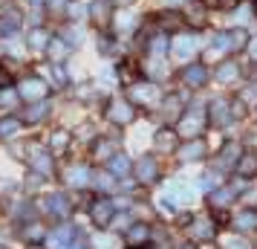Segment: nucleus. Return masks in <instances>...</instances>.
Returning a JSON list of instances; mask_svg holds the SVG:
<instances>
[{
    "mask_svg": "<svg viewBox=\"0 0 257 249\" xmlns=\"http://www.w3.org/2000/svg\"><path fill=\"white\" fill-rule=\"evenodd\" d=\"M29 47H35V49H44V47H49V35L44 32V29H35V32L29 35Z\"/></svg>",
    "mask_w": 257,
    "mask_h": 249,
    "instance_id": "24",
    "label": "nucleus"
},
{
    "mask_svg": "<svg viewBox=\"0 0 257 249\" xmlns=\"http://www.w3.org/2000/svg\"><path fill=\"white\" fill-rule=\"evenodd\" d=\"M26 237H29V240H38V237H44V229H41V226H29Z\"/></svg>",
    "mask_w": 257,
    "mask_h": 249,
    "instance_id": "39",
    "label": "nucleus"
},
{
    "mask_svg": "<svg viewBox=\"0 0 257 249\" xmlns=\"http://www.w3.org/2000/svg\"><path fill=\"white\" fill-rule=\"evenodd\" d=\"M176 249H194V246H191V243H179Z\"/></svg>",
    "mask_w": 257,
    "mask_h": 249,
    "instance_id": "46",
    "label": "nucleus"
},
{
    "mask_svg": "<svg viewBox=\"0 0 257 249\" xmlns=\"http://www.w3.org/2000/svg\"><path fill=\"white\" fill-rule=\"evenodd\" d=\"M237 159H240V151H237V145H225V151L220 154V168H225V165H237Z\"/></svg>",
    "mask_w": 257,
    "mask_h": 249,
    "instance_id": "21",
    "label": "nucleus"
},
{
    "mask_svg": "<svg viewBox=\"0 0 257 249\" xmlns=\"http://www.w3.org/2000/svg\"><path fill=\"white\" fill-rule=\"evenodd\" d=\"M205 81H208V70H205L202 64H194V67H188L185 70V84H191V87H202Z\"/></svg>",
    "mask_w": 257,
    "mask_h": 249,
    "instance_id": "13",
    "label": "nucleus"
},
{
    "mask_svg": "<svg viewBox=\"0 0 257 249\" xmlns=\"http://www.w3.org/2000/svg\"><path fill=\"white\" fill-rule=\"evenodd\" d=\"M153 145H156L159 151L168 154V151H174V148H176V133L174 131H159V133H156V139H153Z\"/></svg>",
    "mask_w": 257,
    "mask_h": 249,
    "instance_id": "14",
    "label": "nucleus"
},
{
    "mask_svg": "<svg viewBox=\"0 0 257 249\" xmlns=\"http://www.w3.org/2000/svg\"><path fill=\"white\" fill-rule=\"evenodd\" d=\"M130 96H133V102H139V105H156V102L162 99V93H159L156 84H136V87L130 90Z\"/></svg>",
    "mask_w": 257,
    "mask_h": 249,
    "instance_id": "4",
    "label": "nucleus"
},
{
    "mask_svg": "<svg viewBox=\"0 0 257 249\" xmlns=\"http://www.w3.org/2000/svg\"><path fill=\"white\" fill-rule=\"evenodd\" d=\"M107 116L113 119L116 125H127L130 119H133V107H130L127 102H113L110 110H107Z\"/></svg>",
    "mask_w": 257,
    "mask_h": 249,
    "instance_id": "8",
    "label": "nucleus"
},
{
    "mask_svg": "<svg viewBox=\"0 0 257 249\" xmlns=\"http://www.w3.org/2000/svg\"><path fill=\"white\" fill-rule=\"evenodd\" d=\"M95 186H98V189H110V186H113V177H110V174H98V177H95Z\"/></svg>",
    "mask_w": 257,
    "mask_h": 249,
    "instance_id": "37",
    "label": "nucleus"
},
{
    "mask_svg": "<svg viewBox=\"0 0 257 249\" xmlns=\"http://www.w3.org/2000/svg\"><path fill=\"white\" fill-rule=\"evenodd\" d=\"M47 116V105H44V102H38V105H32L29 107V110H26V122H41V119Z\"/></svg>",
    "mask_w": 257,
    "mask_h": 249,
    "instance_id": "22",
    "label": "nucleus"
},
{
    "mask_svg": "<svg viewBox=\"0 0 257 249\" xmlns=\"http://www.w3.org/2000/svg\"><path fill=\"white\" fill-rule=\"evenodd\" d=\"M168 47H171V44H168V38H165V35L151 38V52H153V55H162V52H168Z\"/></svg>",
    "mask_w": 257,
    "mask_h": 249,
    "instance_id": "27",
    "label": "nucleus"
},
{
    "mask_svg": "<svg viewBox=\"0 0 257 249\" xmlns=\"http://www.w3.org/2000/svg\"><path fill=\"white\" fill-rule=\"evenodd\" d=\"M49 55L58 61V58H64L67 55V47H64V41H49Z\"/></svg>",
    "mask_w": 257,
    "mask_h": 249,
    "instance_id": "31",
    "label": "nucleus"
},
{
    "mask_svg": "<svg viewBox=\"0 0 257 249\" xmlns=\"http://www.w3.org/2000/svg\"><path fill=\"white\" fill-rule=\"evenodd\" d=\"M205 142H199V139H191V142H185V148H179V156L185 159V162H197V159H202L205 156Z\"/></svg>",
    "mask_w": 257,
    "mask_h": 249,
    "instance_id": "10",
    "label": "nucleus"
},
{
    "mask_svg": "<svg viewBox=\"0 0 257 249\" xmlns=\"http://www.w3.org/2000/svg\"><path fill=\"white\" fill-rule=\"evenodd\" d=\"M67 142H70V136H67V133H52V148H55V151H64Z\"/></svg>",
    "mask_w": 257,
    "mask_h": 249,
    "instance_id": "34",
    "label": "nucleus"
},
{
    "mask_svg": "<svg viewBox=\"0 0 257 249\" xmlns=\"http://www.w3.org/2000/svg\"><path fill=\"white\" fill-rule=\"evenodd\" d=\"M171 52H174L176 61H191L194 52H197V38L194 35H176L174 44H171Z\"/></svg>",
    "mask_w": 257,
    "mask_h": 249,
    "instance_id": "2",
    "label": "nucleus"
},
{
    "mask_svg": "<svg viewBox=\"0 0 257 249\" xmlns=\"http://www.w3.org/2000/svg\"><path fill=\"white\" fill-rule=\"evenodd\" d=\"M159 174V168H156V159L153 156H142L139 162H136V180L139 183H153Z\"/></svg>",
    "mask_w": 257,
    "mask_h": 249,
    "instance_id": "7",
    "label": "nucleus"
},
{
    "mask_svg": "<svg viewBox=\"0 0 257 249\" xmlns=\"http://www.w3.org/2000/svg\"><path fill=\"white\" fill-rule=\"evenodd\" d=\"M245 44H248V32H245V29H234V32H231V47L234 49H243Z\"/></svg>",
    "mask_w": 257,
    "mask_h": 249,
    "instance_id": "28",
    "label": "nucleus"
},
{
    "mask_svg": "<svg viewBox=\"0 0 257 249\" xmlns=\"http://www.w3.org/2000/svg\"><path fill=\"white\" fill-rule=\"evenodd\" d=\"M133 21H136V18H133L130 12L116 15V29H130V26H133Z\"/></svg>",
    "mask_w": 257,
    "mask_h": 249,
    "instance_id": "32",
    "label": "nucleus"
},
{
    "mask_svg": "<svg viewBox=\"0 0 257 249\" xmlns=\"http://www.w3.org/2000/svg\"><path fill=\"white\" fill-rule=\"evenodd\" d=\"M162 21H165V26H179V15L176 12H165Z\"/></svg>",
    "mask_w": 257,
    "mask_h": 249,
    "instance_id": "38",
    "label": "nucleus"
},
{
    "mask_svg": "<svg viewBox=\"0 0 257 249\" xmlns=\"http://www.w3.org/2000/svg\"><path fill=\"white\" fill-rule=\"evenodd\" d=\"M179 107H182V99H179V96H168V99H162V113L168 119L179 116Z\"/></svg>",
    "mask_w": 257,
    "mask_h": 249,
    "instance_id": "18",
    "label": "nucleus"
},
{
    "mask_svg": "<svg viewBox=\"0 0 257 249\" xmlns=\"http://www.w3.org/2000/svg\"><path fill=\"white\" fill-rule=\"evenodd\" d=\"M113 212H116V203H110V200H98L90 206V217H93V223L95 226H110V220H113Z\"/></svg>",
    "mask_w": 257,
    "mask_h": 249,
    "instance_id": "3",
    "label": "nucleus"
},
{
    "mask_svg": "<svg viewBox=\"0 0 257 249\" xmlns=\"http://www.w3.org/2000/svg\"><path fill=\"white\" fill-rule=\"evenodd\" d=\"M93 180V174H90V168H84V165H75L67 171V183L70 186H75V189H81V186H87Z\"/></svg>",
    "mask_w": 257,
    "mask_h": 249,
    "instance_id": "12",
    "label": "nucleus"
},
{
    "mask_svg": "<svg viewBox=\"0 0 257 249\" xmlns=\"http://www.w3.org/2000/svg\"><path fill=\"white\" fill-rule=\"evenodd\" d=\"M72 235H75V232H72V226H61L58 232H55V237H52L49 243H52V246H58V243H67V240H72Z\"/></svg>",
    "mask_w": 257,
    "mask_h": 249,
    "instance_id": "26",
    "label": "nucleus"
},
{
    "mask_svg": "<svg viewBox=\"0 0 257 249\" xmlns=\"http://www.w3.org/2000/svg\"><path fill=\"white\" fill-rule=\"evenodd\" d=\"M225 249H248V243H245L243 237H228L225 240Z\"/></svg>",
    "mask_w": 257,
    "mask_h": 249,
    "instance_id": "35",
    "label": "nucleus"
},
{
    "mask_svg": "<svg viewBox=\"0 0 257 249\" xmlns=\"http://www.w3.org/2000/svg\"><path fill=\"white\" fill-rule=\"evenodd\" d=\"M234 226L240 229V232H248V229H254L257 226V212H243L234 217Z\"/></svg>",
    "mask_w": 257,
    "mask_h": 249,
    "instance_id": "16",
    "label": "nucleus"
},
{
    "mask_svg": "<svg viewBox=\"0 0 257 249\" xmlns=\"http://www.w3.org/2000/svg\"><path fill=\"white\" fill-rule=\"evenodd\" d=\"M52 72H55V81H58V84H64V81H67V72L61 70V67H52Z\"/></svg>",
    "mask_w": 257,
    "mask_h": 249,
    "instance_id": "41",
    "label": "nucleus"
},
{
    "mask_svg": "<svg viewBox=\"0 0 257 249\" xmlns=\"http://www.w3.org/2000/svg\"><path fill=\"white\" fill-rule=\"evenodd\" d=\"M168 3H171V6H179V3H185V0H168Z\"/></svg>",
    "mask_w": 257,
    "mask_h": 249,
    "instance_id": "47",
    "label": "nucleus"
},
{
    "mask_svg": "<svg viewBox=\"0 0 257 249\" xmlns=\"http://www.w3.org/2000/svg\"><path fill=\"white\" fill-rule=\"evenodd\" d=\"M234 194H237V189H220V191L214 189L211 191V203H214L217 209H222L228 200H234Z\"/></svg>",
    "mask_w": 257,
    "mask_h": 249,
    "instance_id": "19",
    "label": "nucleus"
},
{
    "mask_svg": "<svg viewBox=\"0 0 257 249\" xmlns=\"http://www.w3.org/2000/svg\"><path fill=\"white\" fill-rule=\"evenodd\" d=\"M18 93H21V99H26V102H41V99L47 96V84L41 81V78H26Z\"/></svg>",
    "mask_w": 257,
    "mask_h": 249,
    "instance_id": "5",
    "label": "nucleus"
},
{
    "mask_svg": "<svg viewBox=\"0 0 257 249\" xmlns=\"http://www.w3.org/2000/svg\"><path fill=\"white\" fill-rule=\"evenodd\" d=\"M107 154H110V142H101L95 148V156H107Z\"/></svg>",
    "mask_w": 257,
    "mask_h": 249,
    "instance_id": "42",
    "label": "nucleus"
},
{
    "mask_svg": "<svg viewBox=\"0 0 257 249\" xmlns=\"http://www.w3.org/2000/svg\"><path fill=\"white\" fill-rule=\"evenodd\" d=\"M191 229H194V237H202V240H208V237H214V223H211L208 217H197Z\"/></svg>",
    "mask_w": 257,
    "mask_h": 249,
    "instance_id": "15",
    "label": "nucleus"
},
{
    "mask_svg": "<svg viewBox=\"0 0 257 249\" xmlns=\"http://www.w3.org/2000/svg\"><path fill=\"white\" fill-rule=\"evenodd\" d=\"M93 243H95L98 249H107V246H110V240H107V237H95Z\"/></svg>",
    "mask_w": 257,
    "mask_h": 249,
    "instance_id": "44",
    "label": "nucleus"
},
{
    "mask_svg": "<svg viewBox=\"0 0 257 249\" xmlns=\"http://www.w3.org/2000/svg\"><path fill=\"white\" fill-rule=\"evenodd\" d=\"M148 235H151V229L145 223H136V226H130V232H127V240L136 246V243H145L148 240Z\"/></svg>",
    "mask_w": 257,
    "mask_h": 249,
    "instance_id": "17",
    "label": "nucleus"
},
{
    "mask_svg": "<svg viewBox=\"0 0 257 249\" xmlns=\"http://www.w3.org/2000/svg\"><path fill=\"white\" fill-rule=\"evenodd\" d=\"M67 249H81V246H67Z\"/></svg>",
    "mask_w": 257,
    "mask_h": 249,
    "instance_id": "48",
    "label": "nucleus"
},
{
    "mask_svg": "<svg viewBox=\"0 0 257 249\" xmlns=\"http://www.w3.org/2000/svg\"><path fill=\"white\" fill-rule=\"evenodd\" d=\"M84 12H87V9H84V6H70V15H72V18H81Z\"/></svg>",
    "mask_w": 257,
    "mask_h": 249,
    "instance_id": "43",
    "label": "nucleus"
},
{
    "mask_svg": "<svg viewBox=\"0 0 257 249\" xmlns=\"http://www.w3.org/2000/svg\"><path fill=\"white\" fill-rule=\"evenodd\" d=\"M18 128H21L18 119H3V122H0V136H9V133H15Z\"/></svg>",
    "mask_w": 257,
    "mask_h": 249,
    "instance_id": "30",
    "label": "nucleus"
},
{
    "mask_svg": "<svg viewBox=\"0 0 257 249\" xmlns=\"http://www.w3.org/2000/svg\"><path fill=\"white\" fill-rule=\"evenodd\" d=\"M205 125H208L205 113H199V110H191V113H185V116L179 119V125H176V133H179V136H185V139H197L199 133L205 131Z\"/></svg>",
    "mask_w": 257,
    "mask_h": 249,
    "instance_id": "1",
    "label": "nucleus"
},
{
    "mask_svg": "<svg viewBox=\"0 0 257 249\" xmlns=\"http://www.w3.org/2000/svg\"><path fill=\"white\" fill-rule=\"evenodd\" d=\"M214 49L217 52H228L231 47V32H220V35H214Z\"/></svg>",
    "mask_w": 257,
    "mask_h": 249,
    "instance_id": "25",
    "label": "nucleus"
},
{
    "mask_svg": "<svg viewBox=\"0 0 257 249\" xmlns=\"http://www.w3.org/2000/svg\"><path fill=\"white\" fill-rule=\"evenodd\" d=\"M6 87H12V72L0 67V90H6Z\"/></svg>",
    "mask_w": 257,
    "mask_h": 249,
    "instance_id": "36",
    "label": "nucleus"
},
{
    "mask_svg": "<svg viewBox=\"0 0 257 249\" xmlns=\"http://www.w3.org/2000/svg\"><path fill=\"white\" fill-rule=\"evenodd\" d=\"M32 165H35L38 171H44V174H49V168H52V162H49V156L35 154V159H32Z\"/></svg>",
    "mask_w": 257,
    "mask_h": 249,
    "instance_id": "33",
    "label": "nucleus"
},
{
    "mask_svg": "<svg viewBox=\"0 0 257 249\" xmlns=\"http://www.w3.org/2000/svg\"><path fill=\"white\" fill-rule=\"evenodd\" d=\"M217 186H220V183H217V174H205V177L199 180V191H205V194H211Z\"/></svg>",
    "mask_w": 257,
    "mask_h": 249,
    "instance_id": "29",
    "label": "nucleus"
},
{
    "mask_svg": "<svg viewBox=\"0 0 257 249\" xmlns=\"http://www.w3.org/2000/svg\"><path fill=\"white\" fill-rule=\"evenodd\" d=\"M217 78H220L222 84H228L237 78V64H222L220 70H217Z\"/></svg>",
    "mask_w": 257,
    "mask_h": 249,
    "instance_id": "23",
    "label": "nucleus"
},
{
    "mask_svg": "<svg viewBox=\"0 0 257 249\" xmlns=\"http://www.w3.org/2000/svg\"><path fill=\"white\" fill-rule=\"evenodd\" d=\"M47 212H52L55 217H67V214L72 212V206H70V200L64 197V194H49L47 197Z\"/></svg>",
    "mask_w": 257,
    "mask_h": 249,
    "instance_id": "11",
    "label": "nucleus"
},
{
    "mask_svg": "<svg viewBox=\"0 0 257 249\" xmlns=\"http://www.w3.org/2000/svg\"><path fill=\"white\" fill-rule=\"evenodd\" d=\"M237 174L240 177H254L257 174V151H245L237 159Z\"/></svg>",
    "mask_w": 257,
    "mask_h": 249,
    "instance_id": "9",
    "label": "nucleus"
},
{
    "mask_svg": "<svg viewBox=\"0 0 257 249\" xmlns=\"http://www.w3.org/2000/svg\"><path fill=\"white\" fill-rule=\"evenodd\" d=\"M248 52H251V58L257 61V41H251V47H248Z\"/></svg>",
    "mask_w": 257,
    "mask_h": 249,
    "instance_id": "45",
    "label": "nucleus"
},
{
    "mask_svg": "<svg viewBox=\"0 0 257 249\" xmlns=\"http://www.w3.org/2000/svg\"><path fill=\"white\" fill-rule=\"evenodd\" d=\"M254 15H257V3H254Z\"/></svg>",
    "mask_w": 257,
    "mask_h": 249,
    "instance_id": "50",
    "label": "nucleus"
},
{
    "mask_svg": "<svg viewBox=\"0 0 257 249\" xmlns=\"http://www.w3.org/2000/svg\"><path fill=\"white\" fill-rule=\"evenodd\" d=\"M211 122H214L217 128H225V125L231 122V102L214 99V102H211Z\"/></svg>",
    "mask_w": 257,
    "mask_h": 249,
    "instance_id": "6",
    "label": "nucleus"
},
{
    "mask_svg": "<svg viewBox=\"0 0 257 249\" xmlns=\"http://www.w3.org/2000/svg\"><path fill=\"white\" fill-rule=\"evenodd\" d=\"M243 99H245V102H251V99H257V84H248V87H245Z\"/></svg>",
    "mask_w": 257,
    "mask_h": 249,
    "instance_id": "40",
    "label": "nucleus"
},
{
    "mask_svg": "<svg viewBox=\"0 0 257 249\" xmlns=\"http://www.w3.org/2000/svg\"><path fill=\"white\" fill-rule=\"evenodd\" d=\"M118 3H130V0H118Z\"/></svg>",
    "mask_w": 257,
    "mask_h": 249,
    "instance_id": "49",
    "label": "nucleus"
},
{
    "mask_svg": "<svg viewBox=\"0 0 257 249\" xmlns=\"http://www.w3.org/2000/svg\"><path fill=\"white\" fill-rule=\"evenodd\" d=\"M110 171L118 174V177H124V174L130 171V159H127V156H121V154L110 156Z\"/></svg>",
    "mask_w": 257,
    "mask_h": 249,
    "instance_id": "20",
    "label": "nucleus"
}]
</instances>
